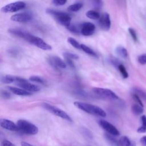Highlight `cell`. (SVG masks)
I'll use <instances>...</instances> for the list:
<instances>
[{
    "label": "cell",
    "instance_id": "cell-23",
    "mask_svg": "<svg viewBox=\"0 0 146 146\" xmlns=\"http://www.w3.org/2000/svg\"><path fill=\"white\" fill-rule=\"evenodd\" d=\"M80 49L82 50L84 52H86V54L91 55L92 56H96V53L94 51V50H92L91 48H90L88 46H86L84 44H81L80 45Z\"/></svg>",
    "mask_w": 146,
    "mask_h": 146
},
{
    "label": "cell",
    "instance_id": "cell-11",
    "mask_svg": "<svg viewBox=\"0 0 146 146\" xmlns=\"http://www.w3.org/2000/svg\"><path fill=\"white\" fill-rule=\"evenodd\" d=\"M98 24L102 30L104 31L108 30L110 29L111 25L110 16L109 14L107 13H103L99 19Z\"/></svg>",
    "mask_w": 146,
    "mask_h": 146
},
{
    "label": "cell",
    "instance_id": "cell-4",
    "mask_svg": "<svg viewBox=\"0 0 146 146\" xmlns=\"http://www.w3.org/2000/svg\"><path fill=\"white\" fill-rule=\"evenodd\" d=\"M42 106L53 115L61 117L62 119L66 120L68 121H72L71 117L68 115V114H67L65 111H63L62 110L58 108L57 107L48 104L47 103H43L42 104Z\"/></svg>",
    "mask_w": 146,
    "mask_h": 146
},
{
    "label": "cell",
    "instance_id": "cell-26",
    "mask_svg": "<svg viewBox=\"0 0 146 146\" xmlns=\"http://www.w3.org/2000/svg\"><path fill=\"white\" fill-rule=\"evenodd\" d=\"M63 54L64 58H69L71 59H78L79 58L78 55L71 52L66 51L63 52Z\"/></svg>",
    "mask_w": 146,
    "mask_h": 146
},
{
    "label": "cell",
    "instance_id": "cell-34",
    "mask_svg": "<svg viewBox=\"0 0 146 146\" xmlns=\"http://www.w3.org/2000/svg\"><path fill=\"white\" fill-rule=\"evenodd\" d=\"M132 97H133V99H134L135 100H136V101L137 102L138 104H139V105L141 106V107H143V104L141 100H140V98H139V96L138 95H137V94H135H135H132Z\"/></svg>",
    "mask_w": 146,
    "mask_h": 146
},
{
    "label": "cell",
    "instance_id": "cell-35",
    "mask_svg": "<svg viewBox=\"0 0 146 146\" xmlns=\"http://www.w3.org/2000/svg\"><path fill=\"white\" fill-rule=\"evenodd\" d=\"M139 62L141 64H146V54H143L138 58Z\"/></svg>",
    "mask_w": 146,
    "mask_h": 146
},
{
    "label": "cell",
    "instance_id": "cell-19",
    "mask_svg": "<svg viewBox=\"0 0 146 146\" xmlns=\"http://www.w3.org/2000/svg\"><path fill=\"white\" fill-rule=\"evenodd\" d=\"M86 15L90 19H99V18H100V15L99 14V13L95 11V10H88V11L86 12Z\"/></svg>",
    "mask_w": 146,
    "mask_h": 146
},
{
    "label": "cell",
    "instance_id": "cell-29",
    "mask_svg": "<svg viewBox=\"0 0 146 146\" xmlns=\"http://www.w3.org/2000/svg\"><path fill=\"white\" fill-rule=\"evenodd\" d=\"M135 94L139 95L143 99H144L145 100H146V93L144 91H143L140 89H138V88H135Z\"/></svg>",
    "mask_w": 146,
    "mask_h": 146
},
{
    "label": "cell",
    "instance_id": "cell-25",
    "mask_svg": "<svg viewBox=\"0 0 146 146\" xmlns=\"http://www.w3.org/2000/svg\"><path fill=\"white\" fill-rule=\"evenodd\" d=\"M67 42L69 43L71 46L75 47L76 49H80V44L74 38L72 37H69L67 38Z\"/></svg>",
    "mask_w": 146,
    "mask_h": 146
},
{
    "label": "cell",
    "instance_id": "cell-33",
    "mask_svg": "<svg viewBox=\"0 0 146 146\" xmlns=\"http://www.w3.org/2000/svg\"><path fill=\"white\" fill-rule=\"evenodd\" d=\"M0 146H16V145L10 141H9L7 140H4L1 141Z\"/></svg>",
    "mask_w": 146,
    "mask_h": 146
},
{
    "label": "cell",
    "instance_id": "cell-15",
    "mask_svg": "<svg viewBox=\"0 0 146 146\" xmlns=\"http://www.w3.org/2000/svg\"><path fill=\"white\" fill-rule=\"evenodd\" d=\"M8 31L9 33L11 34L12 35L14 36H17L18 37L23 38L24 39H26L29 33L23 30H22L21 29L15 28V29H10L8 30Z\"/></svg>",
    "mask_w": 146,
    "mask_h": 146
},
{
    "label": "cell",
    "instance_id": "cell-1",
    "mask_svg": "<svg viewBox=\"0 0 146 146\" xmlns=\"http://www.w3.org/2000/svg\"><path fill=\"white\" fill-rule=\"evenodd\" d=\"M74 104L78 108L90 114L101 116L103 117H106L107 115L106 112L102 108L93 104L80 102H75Z\"/></svg>",
    "mask_w": 146,
    "mask_h": 146
},
{
    "label": "cell",
    "instance_id": "cell-22",
    "mask_svg": "<svg viewBox=\"0 0 146 146\" xmlns=\"http://www.w3.org/2000/svg\"><path fill=\"white\" fill-rule=\"evenodd\" d=\"M83 3H80V2H77V3H75L74 4L70 5L67 7V9L70 11L76 12V11H79L83 7Z\"/></svg>",
    "mask_w": 146,
    "mask_h": 146
},
{
    "label": "cell",
    "instance_id": "cell-37",
    "mask_svg": "<svg viewBox=\"0 0 146 146\" xmlns=\"http://www.w3.org/2000/svg\"><path fill=\"white\" fill-rule=\"evenodd\" d=\"M2 96L5 99H9L10 98V94L6 91H2L1 93Z\"/></svg>",
    "mask_w": 146,
    "mask_h": 146
},
{
    "label": "cell",
    "instance_id": "cell-10",
    "mask_svg": "<svg viewBox=\"0 0 146 146\" xmlns=\"http://www.w3.org/2000/svg\"><path fill=\"white\" fill-rule=\"evenodd\" d=\"M33 19V15L29 12L17 13L11 16L10 19L17 22H26Z\"/></svg>",
    "mask_w": 146,
    "mask_h": 146
},
{
    "label": "cell",
    "instance_id": "cell-39",
    "mask_svg": "<svg viewBox=\"0 0 146 146\" xmlns=\"http://www.w3.org/2000/svg\"><path fill=\"white\" fill-rule=\"evenodd\" d=\"M140 142L143 146H146V136H144L141 138Z\"/></svg>",
    "mask_w": 146,
    "mask_h": 146
},
{
    "label": "cell",
    "instance_id": "cell-16",
    "mask_svg": "<svg viewBox=\"0 0 146 146\" xmlns=\"http://www.w3.org/2000/svg\"><path fill=\"white\" fill-rule=\"evenodd\" d=\"M9 90L14 94L17 95H20V96H29L31 95L32 93L30 92H29L27 91H26L21 88H18L12 86L8 87Z\"/></svg>",
    "mask_w": 146,
    "mask_h": 146
},
{
    "label": "cell",
    "instance_id": "cell-14",
    "mask_svg": "<svg viewBox=\"0 0 146 146\" xmlns=\"http://www.w3.org/2000/svg\"><path fill=\"white\" fill-rule=\"evenodd\" d=\"M0 125L2 128L6 129L7 130H9L11 131H19V128L17 124H15L12 121L6 119H0Z\"/></svg>",
    "mask_w": 146,
    "mask_h": 146
},
{
    "label": "cell",
    "instance_id": "cell-21",
    "mask_svg": "<svg viewBox=\"0 0 146 146\" xmlns=\"http://www.w3.org/2000/svg\"><path fill=\"white\" fill-rule=\"evenodd\" d=\"M131 110H132V112H133V113L135 114V115H139L143 113V111H144L143 107H141V106H140L138 104H133L131 107Z\"/></svg>",
    "mask_w": 146,
    "mask_h": 146
},
{
    "label": "cell",
    "instance_id": "cell-30",
    "mask_svg": "<svg viewBox=\"0 0 146 146\" xmlns=\"http://www.w3.org/2000/svg\"><path fill=\"white\" fill-rule=\"evenodd\" d=\"M128 31H129V33L131 37H132V38L133 39V40L135 42H137V35H136V33L135 31L132 28H129Z\"/></svg>",
    "mask_w": 146,
    "mask_h": 146
},
{
    "label": "cell",
    "instance_id": "cell-13",
    "mask_svg": "<svg viewBox=\"0 0 146 146\" xmlns=\"http://www.w3.org/2000/svg\"><path fill=\"white\" fill-rule=\"evenodd\" d=\"M95 30V25L92 23L87 22L82 23L80 32L84 36H90L94 34Z\"/></svg>",
    "mask_w": 146,
    "mask_h": 146
},
{
    "label": "cell",
    "instance_id": "cell-17",
    "mask_svg": "<svg viewBox=\"0 0 146 146\" xmlns=\"http://www.w3.org/2000/svg\"><path fill=\"white\" fill-rule=\"evenodd\" d=\"M119 146H136L134 141H131L126 136H121L119 140Z\"/></svg>",
    "mask_w": 146,
    "mask_h": 146
},
{
    "label": "cell",
    "instance_id": "cell-31",
    "mask_svg": "<svg viewBox=\"0 0 146 146\" xmlns=\"http://www.w3.org/2000/svg\"><path fill=\"white\" fill-rule=\"evenodd\" d=\"M67 2L66 0H53L52 1V3L56 6H63Z\"/></svg>",
    "mask_w": 146,
    "mask_h": 146
},
{
    "label": "cell",
    "instance_id": "cell-28",
    "mask_svg": "<svg viewBox=\"0 0 146 146\" xmlns=\"http://www.w3.org/2000/svg\"><path fill=\"white\" fill-rule=\"evenodd\" d=\"M29 80L31 82H36V83H41V84H44V82L43 80V79L38 76H36V75H33L31 76L29 78Z\"/></svg>",
    "mask_w": 146,
    "mask_h": 146
},
{
    "label": "cell",
    "instance_id": "cell-24",
    "mask_svg": "<svg viewBox=\"0 0 146 146\" xmlns=\"http://www.w3.org/2000/svg\"><path fill=\"white\" fill-rule=\"evenodd\" d=\"M116 52L119 55H120L123 58H126L128 55V52L127 50L122 46L117 47L116 48Z\"/></svg>",
    "mask_w": 146,
    "mask_h": 146
},
{
    "label": "cell",
    "instance_id": "cell-32",
    "mask_svg": "<svg viewBox=\"0 0 146 146\" xmlns=\"http://www.w3.org/2000/svg\"><path fill=\"white\" fill-rule=\"evenodd\" d=\"M69 31H70L71 32L75 33V34H79V31L78 29V27H76V26H74V25H70L69 26H68L67 27H66Z\"/></svg>",
    "mask_w": 146,
    "mask_h": 146
},
{
    "label": "cell",
    "instance_id": "cell-9",
    "mask_svg": "<svg viewBox=\"0 0 146 146\" xmlns=\"http://www.w3.org/2000/svg\"><path fill=\"white\" fill-rule=\"evenodd\" d=\"M99 124L100 126L103 128L108 133L112 135L113 136H118L120 135V133L117 129L111 123L105 120H100L99 121Z\"/></svg>",
    "mask_w": 146,
    "mask_h": 146
},
{
    "label": "cell",
    "instance_id": "cell-3",
    "mask_svg": "<svg viewBox=\"0 0 146 146\" xmlns=\"http://www.w3.org/2000/svg\"><path fill=\"white\" fill-rule=\"evenodd\" d=\"M17 125L19 128V131L27 135H35L38 133V128L32 123L24 120L19 119L17 122Z\"/></svg>",
    "mask_w": 146,
    "mask_h": 146
},
{
    "label": "cell",
    "instance_id": "cell-20",
    "mask_svg": "<svg viewBox=\"0 0 146 146\" xmlns=\"http://www.w3.org/2000/svg\"><path fill=\"white\" fill-rule=\"evenodd\" d=\"M107 140L113 146H119V140H117L113 135H110L109 133H105L104 135Z\"/></svg>",
    "mask_w": 146,
    "mask_h": 146
},
{
    "label": "cell",
    "instance_id": "cell-5",
    "mask_svg": "<svg viewBox=\"0 0 146 146\" xmlns=\"http://www.w3.org/2000/svg\"><path fill=\"white\" fill-rule=\"evenodd\" d=\"M27 42H29L30 43L34 44V46H36L40 49L43 50H52V47L47 43L42 38L34 36L29 33L28 36H27L26 39H25Z\"/></svg>",
    "mask_w": 146,
    "mask_h": 146
},
{
    "label": "cell",
    "instance_id": "cell-38",
    "mask_svg": "<svg viewBox=\"0 0 146 146\" xmlns=\"http://www.w3.org/2000/svg\"><path fill=\"white\" fill-rule=\"evenodd\" d=\"M141 121L142 123V125H141V127L146 128V116L145 115H143L141 117Z\"/></svg>",
    "mask_w": 146,
    "mask_h": 146
},
{
    "label": "cell",
    "instance_id": "cell-18",
    "mask_svg": "<svg viewBox=\"0 0 146 146\" xmlns=\"http://www.w3.org/2000/svg\"><path fill=\"white\" fill-rule=\"evenodd\" d=\"M17 76L6 75L1 78V82L4 84H10L13 82H15Z\"/></svg>",
    "mask_w": 146,
    "mask_h": 146
},
{
    "label": "cell",
    "instance_id": "cell-6",
    "mask_svg": "<svg viewBox=\"0 0 146 146\" xmlns=\"http://www.w3.org/2000/svg\"><path fill=\"white\" fill-rule=\"evenodd\" d=\"M15 83L20 88L31 93L32 92H37L40 90V87L38 86L32 84L27 80L19 76H17Z\"/></svg>",
    "mask_w": 146,
    "mask_h": 146
},
{
    "label": "cell",
    "instance_id": "cell-2",
    "mask_svg": "<svg viewBox=\"0 0 146 146\" xmlns=\"http://www.w3.org/2000/svg\"><path fill=\"white\" fill-rule=\"evenodd\" d=\"M46 13L53 16L59 23L66 27L71 25V17L67 13L56 11L51 9H47L46 10Z\"/></svg>",
    "mask_w": 146,
    "mask_h": 146
},
{
    "label": "cell",
    "instance_id": "cell-36",
    "mask_svg": "<svg viewBox=\"0 0 146 146\" xmlns=\"http://www.w3.org/2000/svg\"><path fill=\"white\" fill-rule=\"evenodd\" d=\"M65 59H66V64H67L68 65V66H70L72 68H74V69L75 68V66L72 59H69V58H65Z\"/></svg>",
    "mask_w": 146,
    "mask_h": 146
},
{
    "label": "cell",
    "instance_id": "cell-8",
    "mask_svg": "<svg viewBox=\"0 0 146 146\" xmlns=\"http://www.w3.org/2000/svg\"><path fill=\"white\" fill-rule=\"evenodd\" d=\"M92 90L95 94L103 97H106L114 100L119 99L118 96L114 92L110 89L95 87L92 89Z\"/></svg>",
    "mask_w": 146,
    "mask_h": 146
},
{
    "label": "cell",
    "instance_id": "cell-40",
    "mask_svg": "<svg viewBox=\"0 0 146 146\" xmlns=\"http://www.w3.org/2000/svg\"><path fill=\"white\" fill-rule=\"evenodd\" d=\"M21 146H33V145H31L30 143H27L26 141H21Z\"/></svg>",
    "mask_w": 146,
    "mask_h": 146
},
{
    "label": "cell",
    "instance_id": "cell-27",
    "mask_svg": "<svg viewBox=\"0 0 146 146\" xmlns=\"http://www.w3.org/2000/svg\"><path fill=\"white\" fill-rule=\"evenodd\" d=\"M117 68H118L120 72L121 73L122 76L125 79V78H127L128 77V74L125 67L123 64H119V66L117 67Z\"/></svg>",
    "mask_w": 146,
    "mask_h": 146
},
{
    "label": "cell",
    "instance_id": "cell-12",
    "mask_svg": "<svg viewBox=\"0 0 146 146\" xmlns=\"http://www.w3.org/2000/svg\"><path fill=\"white\" fill-rule=\"evenodd\" d=\"M47 61L48 63L53 67L56 68L58 67L61 68H66L67 64L61 58L56 56H50L48 58Z\"/></svg>",
    "mask_w": 146,
    "mask_h": 146
},
{
    "label": "cell",
    "instance_id": "cell-7",
    "mask_svg": "<svg viewBox=\"0 0 146 146\" xmlns=\"http://www.w3.org/2000/svg\"><path fill=\"white\" fill-rule=\"evenodd\" d=\"M26 5L25 2L23 1H17L3 6L1 10L2 12L5 13H14L23 9L26 7Z\"/></svg>",
    "mask_w": 146,
    "mask_h": 146
}]
</instances>
